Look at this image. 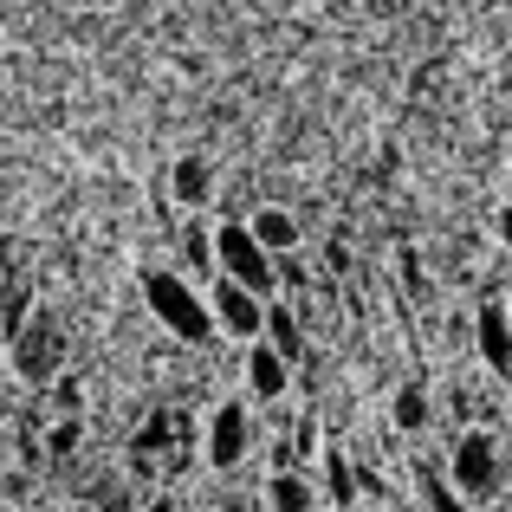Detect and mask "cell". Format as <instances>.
Here are the masks:
<instances>
[{"mask_svg":"<svg viewBox=\"0 0 512 512\" xmlns=\"http://www.w3.org/2000/svg\"><path fill=\"white\" fill-rule=\"evenodd\" d=\"M143 305H150V318L169 331L175 344H214L221 331H214V312H208V299H201L195 286H188L175 266H143Z\"/></svg>","mask_w":512,"mask_h":512,"instance_id":"6da1fadb","label":"cell"},{"mask_svg":"<svg viewBox=\"0 0 512 512\" xmlns=\"http://www.w3.org/2000/svg\"><path fill=\"white\" fill-rule=\"evenodd\" d=\"M441 474H448V487L461 493L467 506H493L506 493V448L487 435V428H467V435H454Z\"/></svg>","mask_w":512,"mask_h":512,"instance_id":"7a4b0ae2","label":"cell"},{"mask_svg":"<svg viewBox=\"0 0 512 512\" xmlns=\"http://www.w3.org/2000/svg\"><path fill=\"white\" fill-rule=\"evenodd\" d=\"M214 279H234L240 292H253V299H266V305L279 299V260L253 240L247 221L214 227Z\"/></svg>","mask_w":512,"mask_h":512,"instance_id":"3957f363","label":"cell"},{"mask_svg":"<svg viewBox=\"0 0 512 512\" xmlns=\"http://www.w3.org/2000/svg\"><path fill=\"white\" fill-rule=\"evenodd\" d=\"M247 454H253V415H247V402H214V409L201 415V461H208L214 474H234Z\"/></svg>","mask_w":512,"mask_h":512,"instance_id":"277c9868","label":"cell"},{"mask_svg":"<svg viewBox=\"0 0 512 512\" xmlns=\"http://www.w3.org/2000/svg\"><path fill=\"white\" fill-rule=\"evenodd\" d=\"M59 357H65V325H59V312L39 305V312L26 318V331L13 338V370H20L26 383H52V376H59Z\"/></svg>","mask_w":512,"mask_h":512,"instance_id":"5b68a950","label":"cell"},{"mask_svg":"<svg viewBox=\"0 0 512 512\" xmlns=\"http://www.w3.org/2000/svg\"><path fill=\"white\" fill-rule=\"evenodd\" d=\"M208 312H214V331H221V338H234V344H260L266 338V299L240 292L234 279H214Z\"/></svg>","mask_w":512,"mask_h":512,"instance_id":"8992f818","label":"cell"},{"mask_svg":"<svg viewBox=\"0 0 512 512\" xmlns=\"http://www.w3.org/2000/svg\"><path fill=\"white\" fill-rule=\"evenodd\" d=\"M214 188H221V169H214L208 156H195V150H188V156H175V169H169V195L182 201L188 214H195V208H208V201H214Z\"/></svg>","mask_w":512,"mask_h":512,"instance_id":"52a82bcc","label":"cell"},{"mask_svg":"<svg viewBox=\"0 0 512 512\" xmlns=\"http://www.w3.org/2000/svg\"><path fill=\"white\" fill-rule=\"evenodd\" d=\"M474 344H480V363H487V370L512 376V318H506V305H480L474 312Z\"/></svg>","mask_w":512,"mask_h":512,"instance_id":"ba28073f","label":"cell"},{"mask_svg":"<svg viewBox=\"0 0 512 512\" xmlns=\"http://www.w3.org/2000/svg\"><path fill=\"white\" fill-rule=\"evenodd\" d=\"M247 227H253V240H260L273 260H292L299 240H305V227H299V214H292V208H253Z\"/></svg>","mask_w":512,"mask_h":512,"instance_id":"9c48e42d","label":"cell"},{"mask_svg":"<svg viewBox=\"0 0 512 512\" xmlns=\"http://www.w3.org/2000/svg\"><path fill=\"white\" fill-rule=\"evenodd\" d=\"M247 389H253L260 402H279V396L292 389V363L279 357V350L266 344V338H260V344H247Z\"/></svg>","mask_w":512,"mask_h":512,"instance_id":"30bf717a","label":"cell"},{"mask_svg":"<svg viewBox=\"0 0 512 512\" xmlns=\"http://www.w3.org/2000/svg\"><path fill=\"white\" fill-rule=\"evenodd\" d=\"M266 506L273 512H318V480L305 467H286V474L266 480Z\"/></svg>","mask_w":512,"mask_h":512,"instance_id":"8fae6325","label":"cell"},{"mask_svg":"<svg viewBox=\"0 0 512 512\" xmlns=\"http://www.w3.org/2000/svg\"><path fill=\"white\" fill-rule=\"evenodd\" d=\"M266 344H273L286 363H299V357H305V325H299V312H292L286 299L266 305Z\"/></svg>","mask_w":512,"mask_h":512,"instance_id":"7c38bea8","label":"cell"},{"mask_svg":"<svg viewBox=\"0 0 512 512\" xmlns=\"http://www.w3.org/2000/svg\"><path fill=\"white\" fill-rule=\"evenodd\" d=\"M33 312H39V305H33V286L7 273V279H0V331H7V344L26 331V318H33Z\"/></svg>","mask_w":512,"mask_h":512,"instance_id":"4fadbf2b","label":"cell"},{"mask_svg":"<svg viewBox=\"0 0 512 512\" xmlns=\"http://www.w3.org/2000/svg\"><path fill=\"white\" fill-rule=\"evenodd\" d=\"M415 493H422V512H474L461 493L448 487V474H441V467H428V461H415Z\"/></svg>","mask_w":512,"mask_h":512,"instance_id":"5bb4252c","label":"cell"},{"mask_svg":"<svg viewBox=\"0 0 512 512\" xmlns=\"http://www.w3.org/2000/svg\"><path fill=\"white\" fill-rule=\"evenodd\" d=\"M428 422H435V402H428L422 383H402L396 389V428L402 435H428Z\"/></svg>","mask_w":512,"mask_h":512,"instance_id":"9a60e30c","label":"cell"},{"mask_svg":"<svg viewBox=\"0 0 512 512\" xmlns=\"http://www.w3.org/2000/svg\"><path fill=\"white\" fill-rule=\"evenodd\" d=\"M318 467H325V493H331V506H350V500H357V467H350L338 448L318 454Z\"/></svg>","mask_w":512,"mask_h":512,"instance_id":"2e32d148","label":"cell"},{"mask_svg":"<svg viewBox=\"0 0 512 512\" xmlns=\"http://www.w3.org/2000/svg\"><path fill=\"white\" fill-rule=\"evenodd\" d=\"M182 253H188V266H201V273L214 279V227L188 221V234H182Z\"/></svg>","mask_w":512,"mask_h":512,"instance_id":"e0dca14e","label":"cell"},{"mask_svg":"<svg viewBox=\"0 0 512 512\" xmlns=\"http://www.w3.org/2000/svg\"><path fill=\"white\" fill-rule=\"evenodd\" d=\"M78 435H85V422H78V415H59V422L46 428V454H52V461H65V454L78 448Z\"/></svg>","mask_w":512,"mask_h":512,"instance_id":"ac0fdd59","label":"cell"},{"mask_svg":"<svg viewBox=\"0 0 512 512\" xmlns=\"http://www.w3.org/2000/svg\"><path fill=\"white\" fill-rule=\"evenodd\" d=\"M402 279H409V299H428V279H422V266H415V253H402Z\"/></svg>","mask_w":512,"mask_h":512,"instance_id":"d6986e66","label":"cell"},{"mask_svg":"<svg viewBox=\"0 0 512 512\" xmlns=\"http://www.w3.org/2000/svg\"><path fill=\"white\" fill-rule=\"evenodd\" d=\"M52 402H59L65 415H78V383H72V376H65V383H52Z\"/></svg>","mask_w":512,"mask_h":512,"instance_id":"ffe728a7","label":"cell"},{"mask_svg":"<svg viewBox=\"0 0 512 512\" xmlns=\"http://www.w3.org/2000/svg\"><path fill=\"white\" fill-rule=\"evenodd\" d=\"M500 247L512 253V208H500Z\"/></svg>","mask_w":512,"mask_h":512,"instance_id":"44dd1931","label":"cell"},{"mask_svg":"<svg viewBox=\"0 0 512 512\" xmlns=\"http://www.w3.org/2000/svg\"><path fill=\"white\" fill-rule=\"evenodd\" d=\"M143 512H182V506H175L169 493H163V500H150V506H143Z\"/></svg>","mask_w":512,"mask_h":512,"instance_id":"7402d4cb","label":"cell"},{"mask_svg":"<svg viewBox=\"0 0 512 512\" xmlns=\"http://www.w3.org/2000/svg\"><path fill=\"white\" fill-rule=\"evenodd\" d=\"M104 512H130V506H117V500H111V506H104Z\"/></svg>","mask_w":512,"mask_h":512,"instance_id":"603a6c76","label":"cell"},{"mask_svg":"<svg viewBox=\"0 0 512 512\" xmlns=\"http://www.w3.org/2000/svg\"><path fill=\"white\" fill-rule=\"evenodd\" d=\"M506 318H512V292H506Z\"/></svg>","mask_w":512,"mask_h":512,"instance_id":"cb8c5ba5","label":"cell"}]
</instances>
